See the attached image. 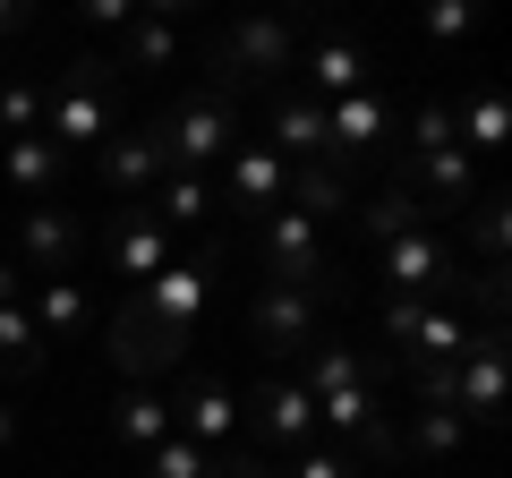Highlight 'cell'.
Instances as JSON below:
<instances>
[{
  "instance_id": "6da1fadb",
  "label": "cell",
  "mask_w": 512,
  "mask_h": 478,
  "mask_svg": "<svg viewBox=\"0 0 512 478\" xmlns=\"http://www.w3.org/2000/svg\"><path fill=\"white\" fill-rule=\"evenodd\" d=\"M231 137H239V111H231V86H214V94H197V103H180L171 120H154V154L163 163H214V154H231Z\"/></svg>"
},
{
  "instance_id": "7a4b0ae2",
  "label": "cell",
  "mask_w": 512,
  "mask_h": 478,
  "mask_svg": "<svg viewBox=\"0 0 512 478\" xmlns=\"http://www.w3.org/2000/svg\"><path fill=\"white\" fill-rule=\"evenodd\" d=\"M180 342H188V333H171L163 316H146V299H128V308L111 316V342L103 350H111V368H120L128 385H154L163 368H180Z\"/></svg>"
},
{
  "instance_id": "3957f363",
  "label": "cell",
  "mask_w": 512,
  "mask_h": 478,
  "mask_svg": "<svg viewBox=\"0 0 512 478\" xmlns=\"http://www.w3.org/2000/svg\"><path fill=\"white\" fill-rule=\"evenodd\" d=\"M52 137L60 154L69 146H94V137H111V60H77L69 69V86H60V103H52Z\"/></svg>"
},
{
  "instance_id": "277c9868",
  "label": "cell",
  "mask_w": 512,
  "mask_h": 478,
  "mask_svg": "<svg viewBox=\"0 0 512 478\" xmlns=\"http://www.w3.org/2000/svg\"><path fill=\"white\" fill-rule=\"evenodd\" d=\"M265 274L291 282V291H316V274H325V222H308L299 205H274V222H265Z\"/></svg>"
},
{
  "instance_id": "5b68a950",
  "label": "cell",
  "mask_w": 512,
  "mask_h": 478,
  "mask_svg": "<svg viewBox=\"0 0 512 478\" xmlns=\"http://www.w3.org/2000/svg\"><path fill=\"white\" fill-rule=\"evenodd\" d=\"M453 410L478 427L504 419V333H470V350L453 359Z\"/></svg>"
},
{
  "instance_id": "8992f818",
  "label": "cell",
  "mask_w": 512,
  "mask_h": 478,
  "mask_svg": "<svg viewBox=\"0 0 512 478\" xmlns=\"http://www.w3.org/2000/svg\"><path fill=\"white\" fill-rule=\"evenodd\" d=\"M461 265H453V239L444 231H402V239H384V282H393V299L410 291H444Z\"/></svg>"
},
{
  "instance_id": "52a82bcc",
  "label": "cell",
  "mask_w": 512,
  "mask_h": 478,
  "mask_svg": "<svg viewBox=\"0 0 512 478\" xmlns=\"http://www.w3.org/2000/svg\"><path fill=\"white\" fill-rule=\"evenodd\" d=\"M137 299H146V316H163L171 333H188L205 316V299H214V257H171Z\"/></svg>"
},
{
  "instance_id": "ba28073f",
  "label": "cell",
  "mask_w": 512,
  "mask_h": 478,
  "mask_svg": "<svg viewBox=\"0 0 512 478\" xmlns=\"http://www.w3.org/2000/svg\"><path fill=\"white\" fill-rule=\"evenodd\" d=\"M222 86H239V77H274V69H291L299 60V35L291 26H274V18H248V26H231V43H222Z\"/></svg>"
},
{
  "instance_id": "9c48e42d",
  "label": "cell",
  "mask_w": 512,
  "mask_h": 478,
  "mask_svg": "<svg viewBox=\"0 0 512 478\" xmlns=\"http://www.w3.org/2000/svg\"><path fill=\"white\" fill-rule=\"evenodd\" d=\"M248 333H256L265 350H299V342H316V291H291V282L256 291V308H248Z\"/></svg>"
},
{
  "instance_id": "30bf717a",
  "label": "cell",
  "mask_w": 512,
  "mask_h": 478,
  "mask_svg": "<svg viewBox=\"0 0 512 478\" xmlns=\"http://www.w3.org/2000/svg\"><path fill=\"white\" fill-rule=\"evenodd\" d=\"M171 436H188V444H231L239 436V402H231V385H188L180 402H171Z\"/></svg>"
},
{
  "instance_id": "8fae6325",
  "label": "cell",
  "mask_w": 512,
  "mask_h": 478,
  "mask_svg": "<svg viewBox=\"0 0 512 478\" xmlns=\"http://www.w3.org/2000/svg\"><path fill=\"white\" fill-rule=\"evenodd\" d=\"M384 129H393V103H384L376 86H359V94H342V103H325V154H359V146H376Z\"/></svg>"
},
{
  "instance_id": "7c38bea8",
  "label": "cell",
  "mask_w": 512,
  "mask_h": 478,
  "mask_svg": "<svg viewBox=\"0 0 512 478\" xmlns=\"http://www.w3.org/2000/svg\"><path fill=\"white\" fill-rule=\"evenodd\" d=\"M231 197L256 205V214H274V205L291 197V163H282L265 137H256V146H231Z\"/></svg>"
},
{
  "instance_id": "4fadbf2b",
  "label": "cell",
  "mask_w": 512,
  "mask_h": 478,
  "mask_svg": "<svg viewBox=\"0 0 512 478\" xmlns=\"http://www.w3.org/2000/svg\"><path fill=\"white\" fill-rule=\"evenodd\" d=\"M256 436L299 444V453H308V444H316V402H308V385H265V393H256Z\"/></svg>"
},
{
  "instance_id": "5bb4252c",
  "label": "cell",
  "mask_w": 512,
  "mask_h": 478,
  "mask_svg": "<svg viewBox=\"0 0 512 478\" xmlns=\"http://www.w3.org/2000/svg\"><path fill=\"white\" fill-rule=\"evenodd\" d=\"M26 316H35L43 342H69V333L86 325V282L77 274H43L35 291H26Z\"/></svg>"
},
{
  "instance_id": "9a60e30c",
  "label": "cell",
  "mask_w": 512,
  "mask_h": 478,
  "mask_svg": "<svg viewBox=\"0 0 512 478\" xmlns=\"http://www.w3.org/2000/svg\"><path fill=\"white\" fill-rule=\"evenodd\" d=\"M410 350H419V368H453L461 350H470L453 299H419V316H410Z\"/></svg>"
},
{
  "instance_id": "2e32d148",
  "label": "cell",
  "mask_w": 512,
  "mask_h": 478,
  "mask_svg": "<svg viewBox=\"0 0 512 478\" xmlns=\"http://www.w3.org/2000/svg\"><path fill=\"white\" fill-rule=\"evenodd\" d=\"M111 265H120V274L137 282V291H146V282L171 265V231H163V222H146V214H137V222H120V231H111Z\"/></svg>"
},
{
  "instance_id": "e0dca14e",
  "label": "cell",
  "mask_w": 512,
  "mask_h": 478,
  "mask_svg": "<svg viewBox=\"0 0 512 478\" xmlns=\"http://www.w3.org/2000/svg\"><path fill=\"white\" fill-rule=\"evenodd\" d=\"M308 86L325 94V103H342V94L376 86V60H367L359 43H316V52H308Z\"/></svg>"
},
{
  "instance_id": "ac0fdd59",
  "label": "cell",
  "mask_w": 512,
  "mask_h": 478,
  "mask_svg": "<svg viewBox=\"0 0 512 478\" xmlns=\"http://www.w3.org/2000/svg\"><path fill=\"white\" fill-rule=\"evenodd\" d=\"M410 188H419L427 205H461V197H470V188H478V163H470V154H461V137H453V146L419 154V180H410Z\"/></svg>"
},
{
  "instance_id": "d6986e66",
  "label": "cell",
  "mask_w": 512,
  "mask_h": 478,
  "mask_svg": "<svg viewBox=\"0 0 512 478\" xmlns=\"http://www.w3.org/2000/svg\"><path fill=\"white\" fill-rule=\"evenodd\" d=\"M111 436L137 444V453H154V444L171 436V402H163V393H146V385L120 393V410H111Z\"/></svg>"
},
{
  "instance_id": "ffe728a7",
  "label": "cell",
  "mask_w": 512,
  "mask_h": 478,
  "mask_svg": "<svg viewBox=\"0 0 512 478\" xmlns=\"http://www.w3.org/2000/svg\"><path fill=\"white\" fill-rule=\"evenodd\" d=\"M94 171H103V188H154V171H163L154 129H146V137H111V146L94 154Z\"/></svg>"
},
{
  "instance_id": "44dd1931",
  "label": "cell",
  "mask_w": 512,
  "mask_h": 478,
  "mask_svg": "<svg viewBox=\"0 0 512 478\" xmlns=\"http://www.w3.org/2000/svg\"><path fill=\"white\" fill-rule=\"evenodd\" d=\"M282 205H299L308 222H333L350 205V180H342V171H325V163H291V197H282Z\"/></svg>"
},
{
  "instance_id": "7402d4cb",
  "label": "cell",
  "mask_w": 512,
  "mask_h": 478,
  "mask_svg": "<svg viewBox=\"0 0 512 478\" xmlns=\"http://www.w3.org/2000/svg\"><path fill=\"white\" fill-rule=\"evenodd\" d=\"M77 222L69 214H26V274H69Z\"/></svg>"
},
{
  "instance_id": "603a6c76",
  "label": "cell",
  "mask_w": 512,
  "mask_h": 478,
  "mask_svg": "<svg viewBox=\"0 0 512 478\" xmlns=\"http://www.w3.org/2000/svg\"><path fill=\"white\" fill-rule=\"evenodd\" d=\"M274 154L282 163H316L325 154V103H282L274 111Z\"/></svg>"
},
{
  "instance_id": "cb8c5ba5",
  "label": "cell",
  "mask_w": 512,
  "mask_h": 478,
  "mask_svg": "<svg viewBox=\"0 0 512 478\" xmlns=\"http://www.w3.org/2000/svg\"><path fill=\"white\" fill-rule=\"evenodd\" d=\"M427 214H436V205H427L410 180H393L376 205H367V239H402V231H427Z\"/></svg>"
},
{
  "instance_id": "d4e9b609",
  "label": "cell",
  "mask_w": 512,
  "mask_h": 478,
  "mask_svg": "<svg viewBox=\"0 0 512 478\" xmlns=\"http://www.w3.org/2000/svg\"><path fill=\"white\" fill-rule=\"evenodd\" d=\"M35 368H43V333L18 299V308H0V376H35Z\"/></svg>"
},
{
  "instance_id": "484cf974",
  "label": "cell",
  "mask_w": 512,
  "mask_h": 478,
  "mask_svg": "<svg viewBox=\"0 0 512 478\" xmlns=\"http://www.w3.org/2000/svg\"><path fill=\"white\" fill-rule=\"evenodd\" d=\"M453 129H470V146H461V154H495V146H504V129H512V111H504V94H461V111H453Z\"/></svg>"
},
{
  "instance_id": "4316f807",
  "label": "cell",
  "mask_w": 512,
  "mask_h": 478,
  "mask_svg": "<svg viewBox=\"0 0 512 478\" xmlns=\"http://www.w3.org/2000/svg\"><path fill=\"white\" fill-rule=\"evenodd\" d=\"M60 180V146L52 137H9V188H52Z\"/></svg>"
},
{
  "instance_id": "83f0119b",
  "label": "cell",
  "mask_w": 512,
  "mask_h": 478,
  "mask_svg": "<svg viewBox=\"0 0 512 478\" xmlns=\"http://www.w3.org/2000/svg\"><path fill=\"white\" fill-rule=\"evenodd\" d=\"M205 205H214V197H205L197 171H180V180L154 188V222H163V231H171V222H205Z\"/></svg>"
},
{
  "instance_id": "f1b7e54d",
  "label": "cell",
  "mask_w": 512,
  "mask_h": 478,
  "mask_svg": "<svg viewBox=\"0 0 512 478\" xmlns=\"http://www.w3.org/2000/svg\"><path fill=\"white\" fill-rule=\"evenodd\" d=\"M146 478H214V453L188 444V436H163V444L146 453Z\"/></svg>"
},
{
  "instance_id": "f546056e",
  "label": "cell",
  "mask_w": 512,
  "mask_h": 478,
  "mask_svg": "<svg viewBox=\"0 0 512 478\" xmlns=\"http://www.w3.org/2000/svg\"><path fill=\"white\" fill-rule=\"evenodd\" d=\"M180 52V26L171 18H128V69H163Z\"/></svg>"
},
{
  "instance_id": "4dcf8cb0",
  "label": "cell",
  "mask_w": 512,
  "mask_h": 478,
  "mask_svg": "<svg viewBox=\"0 0 512 478\" xmlns=\"http://www.w3.org/2000/svg\"><path fill=\"white\" fill-rule=\"evenodd\" d=\"M461 427H470V419H461V410L427 402V410H419V427H410V436H419V453H427V461H444V453H461Z\"/></svg>"
},
{
  "instance_id": "1f68e13d",
  "label": "cell",
  "mask_w": 512,
  "mask_h": 478,
  "mask_svg": "<svg viewBox=\"0 0 512 478\" xmlns=\"http://www.w3.org/2000/svg\"><path fill=\"white\" fill-rule=\"evenodd\" d=\"M453 146V103H419L410 111V154H436Z\"/></svg>"
},
{
  "instance_id": "d6a6232c",
  "label": "cell",
  "mask_w": 512,
  "mask_h": 478,
  "mask_svg": "<svg viewBox=\"0 0 512 478\" xmlns=\"http://www.w3.org/2000/svg\"><path fill=\"white\" fill-rule=\"evenodd\" d=\"M35 111H43V86H9L0 94V137H35Z\"/></svg>"
},
{
  "instance_id": "836d02e7",
  "label": "cell",
  "mask_w": 512,
  "mask_h": 478,
  "mask_svg": "<svg viewBox=\"0 0 512 478\" xmlns=\"http://www.w3.org/2000/svg\"><path fill=\"white\" fill-rule=\"evenodd\" d=\"M282 478H359V461H342V453H325V444H308V453H299Z\"/></svg>"
},
{
  "instance_id": "e575fe53",
  "label": "cell",
  "mask_w": 512,
  "mask_h": 478,
  "mask_svg": "<svg viewBox=\"0 0 512 478\" xmlns=\"http://www.w3.org/2000/svg\"><path fill=\"white\" fill-rule=\"evenodd\" d=\"M410 316H419V299H393V291H384V333H393V342H410Z\"/></svg>"
},
{
  "instance_id": "d590c367",
  "label": "cell",
  "mask_w": 512,
  "mask_h": 478,
  "mask_svg": "<svg viewBox=\"0 0 512 478\" xmlns=\"http://www.w3.org/2000/svg\"><path fill=\"white\" fill-rule=\"evenodd\" d=\"M18 299H26V265L0 257V308H18Z\"/></svg>"
},
{
  "instance_id": "8d00e7d4",
  "label": "cell",
  "mask_w": 512,
  "mask_h": 478,
  "mask_svg": "<svg viewBox=\"0 0 512 478\" xmlns=\"http://www.w3.org/2000/svg\"><path fill=\"white\" fill-rule=\"evenodd\" d=\"M128 18H137L128 0H103V9H86V26H103V35H111V26H120V35H128Z\"/></svg>"
},
{
  "instance_id": "74e56055",
  "label": "cell",
  "mask_w": 512,
  "mask_h": 478,
  "mask_svg": "<svg viewBox=\"0 0 512 478\" xmlns=\"http://www.w3.org/2000/svg\"><path fill=\"white\" fill-rule=\"evenodd\" d=\"M9 444H18V410L0 402V453H9Z\"/></svg>"
},
{
  "instance_id": "f35d334b",
  "label": "cell",
  "mask_w": 512,
  "mask_h": 478,
  "mask_svg": "<svg viewBox=\"0 0 512 478\" xmlns=\"http://www.w3.org/2000/svg\"><path fill=\"white\" fill-rule=\"evenodd\" d=\"M239 478H282V470H239Z\"/></svg>"
}]
</instances>
